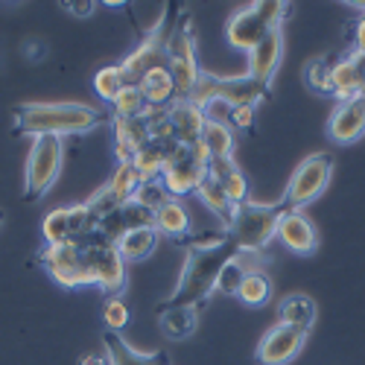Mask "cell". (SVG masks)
<instances>
[{"mask_svg": "<svg viewBox=\"0 0 365 365\" xmlns=\"http://www.w3.org/2000/svg\"><path fill=\"white\" fill-rule=\"evenodd\" d=\"M234 255L231 237L222 231L210 240H190L187 242V255L185 266H181V278L167 304H178V307H199V304L214 292L217 275L222 263Z\"/></svg>", "mask_w": 365, "mask_h": 365, "instance_id": "6da1fadb", "label": "cell"}, {"mask_svg": "<svg viewBox=\"0 0 365 365\" xmlns=\"http://www.w3.org/2000/svg\"><path fill=\"white\" fill-rule=\"evenodd\" d=\"M103 123V111L82 103H24L15 108V126L33 138H71L94 132Z\"/></svg>", "mask_w": 365, "mask_h": 365, "instance_id": "7a4b0ae2", "label": "cell"}, {"mask_svg": "<svg viewBox=\"0 0 365 365\" xmlns=\"http://www.w3.org/2000/svg\"><path fill=\"white\" fill-rule=\"evenodd\" d=\"M284 210H287L284 202L263 205V202H252V199L246 205L234 207L231 228H228L231 246L237 252H257V255H263V249L278 237V222L284 217Z\"/></svg>", "mask_w": 365, "mask_h": 365, "instance_id": "3957f363", "label": "cell"}, {"mask_svg": "<svg viewBox=\"0 0 365 365\" xmlns=\"http://www.w3.org/2000/svg\"><path fill=\"white\" fill-rule=\"evenodd\" d=\"M62 164H65V140L62 138H50V135L33 138L26 167H24L26 199H41L56 185V178L62 175Z\"/></svg>", "mask_w": 365, "mask_h": 365, "instance_id": "277c9868", "label": "cell"}, {"mask_svg": "<svg viewBox=\"0 0 365 365\" xmlns=\"http://www.w3.org/2000/svg\"><path fill=\"white\" fill-rule=\"evenodd\" d=\"M38 260L58 287H65V289L94 287V275H91V266L85 260V242H79V240L58 242V246H44Z\"/></svg>", "mask_w": 365, "mask_h": 365, "instance_id": "5b68a950", "label": "cell"}, {"mask_svg": "<svg viewBox=\"0 0 365 365\" xmlns=\"http://www.w3.org/2000/svg\"><path fill=\"white\" fill-rule=\"evenodd\" d=\"M330 178H333V155H327V152H313V155H307L295 167L292 178L287 181L284 205L304 210L327 190Z\"/></svg>", "mask_w": 365, "mask_h": 365, "instance_id": "8992f818", "label": "cell"}, {"mask_svg": "<svg viewBox=\"0 0 365 365\" xmlns=\"http://www.w3.org/2000/svg\"><path fill=\"white\" fill-rule=\"evenodd\" d=\"M85 260L91 266V275H94V287H100L106 298L126 289V260L117 252L114 242H108L100 234L85 240Z\"/></svg>", "mask_w": 365, "mask_h": 365, "instance_id": "52a82bcc", "label": "cell"}, {"mask_svg": "<svg viewBox=\"0 0 365 365\" xmlns=\"http://www.w3.org/2000/svg\"><path fill=\"white\" fill-rule=\"evenodd\" d=\"M207 178V170L199 167L193 158H190V149L187 146H175L167 158V167H164V187L173 199H185V196H196L199 185Z\"/></svg>", "mask_w": 365, "mask_h": 365, "instance_id": "ba28073f", "label": "cell"}, {"mask_svg": "<svg viewBox=\"0 0 365 365\" xmlns=\"http://www.w3.org/2000/svg\"><path fill=\"white\" fill-rule=\"evenodd\" d=\"M304 342H307V333L298 327H287V324H275L263 333V339L257 345V362L260 365H289Z\"/></svg>", "mask_w": 365, "mask_h": 365, "instance_id": "9c48e42d", "label": "cell"}, {"mask_svg": "<svg viewBox=\"0 0 365 365\" xmlns=\"http://www.w3.org/2000/svg\"><path fill=\"white\" fill-rule=\"evenodd\" d=\"M278 240L281 246L298 257H310L319 249V231L313 220L298 207H287L278 222Z\"/></svg>", "mask_w": 365, "mask_h": 365, "instance_id": "30bf717a", "label": "cell"}, {"mask_svg": "<svg viewBox=\"0 0 365 365\" xmlns=\"http://www.w3.org/2000/svg\"><path fill=\"white\" fill-rule=\"evenodd\" d=\"M158 68H167V47L161 33H149L123 62H120V73H123L126 85H140V79Z\"/></svg>", "mask_w": 365, "mask_h": 365, "instance_id": "8fae6325", "label": "cell"}, {"mask_svg": "<svg viewBox=\"0 0 365 365\" xmlns=\"http://www.w3.org/2000/svg\"><path fill=\"white\" fill-rule=\"evenodd\" d=\"M330 97H336L339 103L365 97V56L362 53H348L333 62L330 73Z\"/></svg>", "mask_w": 365, "mask_h": 365, "instance_id": "7c38bea8", "label": "cell"}, {"mask_svg": "<svg viewBox=\"0 0 365 365\" xmlns=\"http://www.w3.org/2000/svg\"><path fill=\"white\" fill-rule=\"evenodd\" d=\"M281 58H284V29H269L263 36V41L249 53L246 76L269 88L278 68H281Z\"/></svg>", "mask_w": 365, "mask_h": 365, "instance_id": "4fadbf2b", "label": "cell"}, {"mask_svg": "<svg viewBox=\"0 0 365 365\" xmlns=\"http://www.w3.org/2000/svg\"><path fill=\"white\" fill-rule=\"evenodd\" d=\"M365 135V97L336 103L327 120V138L339 146L356 143Z\"/></svg>", "mask_w": 365, "mask_h": 365, "instance_id": "5bb4252c", "label": "cell"}, {"mask_svg": "<svg viewBox=\"0 0 365 365\" xmlns=\"http://www.w3.org/2000/svg\"><path fill=\"white\" fill-rule=\"evenodd\" d=\"M266 33H269V26L263 24L257 6H242V9H237V12L228 18V24H225L228 44H231L234 50H242V53H252V50L263 41Z\"/></svg>", "mask_w": 365, "mask_h": 365, "instance_id": "9a60e30c", "label": "cell"}, {"mask_svg": "<svg viewBox=\"0 0 365 365\" xmlns=\"http://www.w3.org/2000/svg\"><path fill=\"white\" fill-rule=\"evenodd\" d=\"M170 126H173V135H175V143L181 146H190L196 140H202V132H205V111L199 106H193L187 97H178L170 108Z\"/></svg>", "mask_w": 365, "mask_h": 365, "instance_id": "2e32d148", "label": "cell"}, {"mask_svg": "<svg viewBox=\"0 0 365 365\" xmlns=\"http://www.w3.org/2000/svg\"><path fill=\"white\" fill-rule=\"evenodd\" d=\"M111 135H114L117 164H132V158L149 143V129L143 120H114L111 117Z\"/></svg>", "mask_w": 365, "mask_h": 365, "instance_id": "e0dca14e", "label": "cell"}, {"mask_svg": "<svg viewBox=\"0 0 365 365\" xmlns=\"http://www.w3.org/2000/svg\"><path fill=\"white\" fill-rule=\"evenodd\" d=\"M155 231L167 240H190V228H193V220H190V210L185 205V199H170L167 205H161L155 210Z\"/></svg>", "mask_w": 365, "mask_h": 365, "instance_id": "ac0fdd59", "label": "cell"}, {"mask_svg": "<svg viewBox=\"0 0 365 365\" xmlns=\"http://www.w3.org/2000/svg\"><path fill=\"white\" fill-rule=\"evenodd\" d=\"M103 354L108 365H167L164 354H140L120 333H103Z\"/></svg>", "mask_w": 365, "mask_h": 365, "instance_id": "d6986e66", "label": "cell"}, {"mask_svg": "<svg viewBox=\"0 0 365 365\" xmlns=\"http://www.w3.org/2000/svg\"><path fill=\"white\" fill-rule=\"evenodd\" d=\"M158 242H161V234L155 231V225H143V228H129L114 246H117L120 255H123L126 263H138V260H146L152 252H155Z\"/></svg>", "mask_w": 365, "mask_h": 365, "instance_id": "ffe728a7", "label": "cell"}, {"mask_svg": "<svg viewBox=\"0 0 365 365\" xmlns=\"http://www.w3.org/2000/svg\"><path fill=\"white\" fill-rule=\"evenodd\" d=\"M278 324L287 327H298L304 333H310V327L316 324V301L304 292H292L287 298H281L278 304Z\"/></svg>", "mask_w": 365, "mask_h": 365, "instance_id": "44dd1931", "label": "cell"}, {"mask_svg": "<svg viewBox=\"0 0 365 365\" xmlns=\"http://www.w3.org/2000/svg\"><path fill=\"white\" fill-rule=\"evenodd\" d=\"M178 143H158V140H149L138 155L132 158V167L138 173L140 181H158L164 175V167H167V158L170 152L175 149Z\"/></svg>", "mask_w": 365, "mask_h": 365, "instance_id": "7402d4cb", "label": "cell"}, {"mask_svg": "<svg viewBox=\"0 0 365 365\" xmlns=\"http://www.w3.org/2000/svg\"><path fill=\"white\" fill-rule=\"evenodd\" d=\"M140 94L146 100V106L152 108H170L175 100H178V91H175V82L170 76L167 68H158V71H152L140 79Z\"/></svg>", "mask_w": 365, "mask_h": 365, "instance_id": "603a6c76", "label": "cell"}, {"mask_svg": "<svg viewBox=\"0 0 365 365\" xmlns=\"http://www.w3.org/2000/svg\"><path fill=\"white\" fill-rule=\"evenodd\" d=\"M196 199L202 202V207L207 210L210 217H217V220L222 222V231L228 234L231 217H234V205H231V199L225 196V190H222L220 181H214V178L207 175L202 185H199V190H196Z\"/></svg>", "mask_w": 365, "mask_h": 365, "instance_id": "cb8c5ba5", "label": "cell"}, {"mask_svg": "<svg viewBox=\"0 0 365 365\" xmlns=\"http://www.w3.org/2000/svg\"><path fill=\"white\" fill-rule=\"evenodd\" d=\"M266 94H269V88L255 82V79H249V76L222 79V88H220V97L225 103H231V108H237V106H257Z\"/></svg>", "mask_w": 365, "mask_h": 365, "instance_id": "d4e9b609", "label": "cell"}, {"mask_svg": "<svg viewBox=\"0 0 365 365\" xmlns=\"http://www.w3.org/2000/svg\"><path fill=\"white\" fill-rule=\"evenodd\" d=\"M199 327V313L196 307H178V304H167L161 310V330L167 333L170 339H187L193 336Z\"/></svg>", "mask_w": 365, "mask_h": 365, "instance_id": "484cf974", "label": "cell"}, {"mask_svg": "<svg viewBox=\"0 0 365 365\" xmlns=\"http://www.w3.org/2000/svg\"><path fill=\"white\" fill-rule=\"evenodd\" d=\"M272 278L266 275V272L260 269V272H249L246 278H242V284H240V289H237V301L240 304H246V307H266V304L272 301Z\"/></svg>", "mask_w": 365, "mask_h": 365, "instance_id": "4316f807", "label": "cell"}, {"mask_svg": "<svg viewBox=\"0 0 365 365\" xmlns=\"http://www.w3.org/2000/svg\"><path fill=\"white\" fill-rule=\"evenodd\" d=\"M138 187H140V178H138L135 167L132 164H114V170H111V175L106 181V190L111 193V199L117 202V207L120 205H129L135 199Z\"/></svg>", "mask_w": 365, "mask_h": 365, "instance_id": "83f0119b", "label": "cell"}, {"mask_svg": "<svg viewBox=\"0 0 365 365\" xmlns=\"http://www.w3.org/2000/svg\"><path fill=\"white\" fill-rule=\"evenodd\" d=\"M146 100L140 94V88L138 85H123V91L114 97L111 103V117L114 120H143L146 114Z\"/></svg>", "mask_w": 365, "mask_h": 365, "instance_id": "f1b7e54d", "label": "cell"}, {"mask_svg": "<svg viewBox=\"0 0 365 365\" xmlns=\"http://www.w3.org/2000/svg\"><path fill=\"white\" fill-rule=\"evenodd\" d=\"M202 140H205V146L210 149V155H214V158H234L237 135H234L231 126H225V123H205Z\"/></svg>", "mask_w": 365, "mask_h": 365, "instance_id": "f546056e", "label": "cell"}, {"mask_svg": "<svg viewBox=\"0 0 365 365\" xmlns=\"http://www.w3.org/2000/svg\"><path fill=\"white\" fill-rule=\"evenodd\" d=\"M41 237H44V246H58V242H68L71 240V217H68V207H53L44 214L41 220Z\"/></svg>", "mask_w": 365, "mask_h": 365, "instance_id": "4dcf8cb0", "label": "cell"}, {"mask_svg": "<svg viewBox=\"0 0 365 365\" xmlns=\"http://www.w3.org/2000/svg\"><path fill=\"white\" fill-rule=\"evenodd\" d=\"M123 85H126V79H123V73H120V65H106L94 73V94L100 100H106L108 106L114 103V97L120 94V91H123Z\"/></svg>", "mask_w": 365, "mask_h": 365, "instance_id": "1f68e13d", "label": "cell"}, {"mask_svg": "<svg viewBox=\"0 0 365 365\" xmlns=\"http://www.w3.org/2000/svg\"><path fill=\"white\" fill-rule=\"evenodd\" d=\"M249 275V269L240 263V257L237 255H231L225 263H222V269H220V275H217V292H222V295H237V289H240V284H242V278Z\"/></svg>", "mask_w": 365, "mask_h": 365, "instance_id": "d6a6232c", "label": "cell"}, {"mask_svg": "<svg viewBox=\"0 0 365 365\" xmlns=\"http://www.w3.org/2000/svg\"><path fill=\"white\" fill-rule=\"evenodd\" d=\"M330 73H333V62L330 58H310L304 65V82L316 94H330Z\"/></svg>", "mask_w": 365, "mask_h": 365, "instance_id": "836d02e7", "label": "cell"}, {"mask_svg": "<svg viewBox=\"0 0 365 365\" xmlns=\"http://www.w3.org/2000/svg\"><path fill=\"white\" fill-rule=\"evenodd\" d=\"M173 196L167 193V187H164V181L158 178V181H140V187H138V193H135V205H140L143 210H149V214H155V210L161 207V205H167Z\"/></svg>", "mask_w": 365, "mask_h": 365, "instance_id": "e575fe53", "label": "cell"}, {"mask_svg": "<svg viewBox=\"0 0 365 365\" xmlns=\"http://www.w3.org/2000/svg\"><path fill=\"white\" fill-rule=\"evenodd\" d=\"M220 88H222V76H214V73H207V71H202V73H199V79H196V85L190 88V94H187V100H190L193 106L205 108L207 103H214V100H220Z\"/></svg>", "mask_w": 365, "mask_h": 365, "instance_id": "d590c367", "label": "cell"}, {"mask_svg": "<svg viewBox=\"0 0 365 365\" xmlns=\"http://www.w3.org/2000/svg\"><path fill=\"white\" fill-rule=\"evenodd\" d=\"M129 319H132V313H129V307H126L123 298H120V295L106 298V304H103V324H106L108 333L126 330V327H129Z\"/></svg>", "mask_w": 365, "mask_h": 365, "instance_id": "8d00e7d4", "label": "cell"}, {"mask_svg": "<svg viewBox=\"0 0 365 365\" xmlns=\"http://www.w3.org/2000/svg\"><path fill=\"white\" fill-rule=\"evenodd\" d=\"M222 190H225V196L231 199L234 207L246 205V202H249V178H246V173H242V170H234V173L222 181Z\"/></svg>", "mask_w": 365, "mask_h": 365, "instance_id": "74e56055", "label": "cell"}, {"mask_svg": "<svg viewBox=\"0 0 365 365\" xmlns=\"http://www.w3.org/2000/svg\"><path fill=\"white\" fill-rule=\"evenodd\" d=\"M255 6H257L260 18L269 29H281L284 18L289 15V4H278V0H260V4H255Z\"/></svg>", "mask_w": 365, "mask_h": 365, "instance_id": "f35d334b", "label": "cell"}, {"mask_svg": "<svg viewBox=\"0 0 365 365\" xmlns=\"http://www.w3.org/2000/svg\"><path fill=\"white\" fill-rule=\"evenodd\" d=\"M205 120H207V123H225V126H231V103H225L222 97L220 100H214V103H207L205 108Z\"/></svg>", "mask_w": 365, "mask_h": 365, "instance_id": "ab89813d", "label": "cell"}, {"mask_svg": "<svg viewBox=\"0 0 365 365\" xmlns=\"http://www.w3.org/2000/svg\"><path fill=\"white\" fill-rule=\"evenodd\" d=\"M255 114H257V106H237L231 111V129H252Z\"/></svg>", "mask_w": 365, "mask_h": 365, "instance_id": "60d3db41", "label": "cell"}, {"mask_svg": "<svg viewBox=\"0 0 365 365\" xmlns=\"http://www.w3.org/2000/svg\"><path fill=\"white\" fill-rule=\"evenodd\" d=\"M234 170H240L234 158H214V161H210V167H207V175L222 185V181H225V178H228Z\"/></svg>", "mask_w": 365, "mask_h": 365, "instance_id": "b9f144b4", "label": "cell"}, {"mask_svg": "<svg viewBox=\"0 0 365 365\" xmlns=\"http://www.w3.org/2000/svg\"><path fill=\"white\" fill-rule=\"evenodd\" d=\"M187 149H190V158H193L199 167H205V170L210 167V161H214V155H210V149L205 146V140H196V143H190Z\"/></svg>", "mask_w": 365, "mask_h": 365, "instance_id": "7bdbcfd3", "label": "cell"}, {"mask_svg": "<svg viewBox=\"0 0 365 365\" xmlns=\"http://www.w3.org/2000/svg\"><path fill=\"white\" fill-rule=\"evenodd\" d=\"M65 6H68L71 15H76V18H88L91 12H94L97 4H88V0H73V4H65Z\"/></svg>", "mask_w": 365, "mask_h": 365, "instance_id": "ee69618b", "label": "cell"}, {"mask_svg": "<svg viewBox=\"0 0 365 365\" xmlns=\"http://www.w3.org/2000/svg\"><path fill=\"white\" fill-rule=\"evenodd\" d=\"M354 53H362L365 56V15L354 26Z\"/></svg>", "mask_w": 365, "mask_h": 365, "instance_id": "f6af8a7d", "label": "cell"}, {"mask_svg": "<svg viewBox=\"0 0 365 365\" xmlns=\"http://www.w3.org/2000/svg\"><path fill=\"white\" fill-rule=\"evenodd\" d=\"M79 365H108V359H106V354H88L79 359Z\"/></svg>", "mask_w": 365, "mask_h": 365, "instance_id": "bcb514c9", "label": "cell"}]
</instances>
